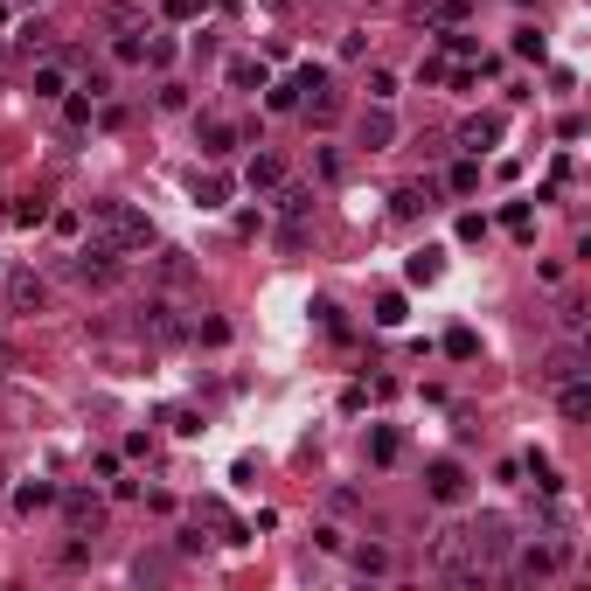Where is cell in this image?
Returning <instances> with one entry per match:
<instances>
[{
	"mask_svg": "<svg viewBox=\"0 0 591 591\" xmlns=\"http://www.w3.org/2000/svg\"><path fill=\"white\" fill-rule=\"evenodd\" d=\"M515 56H522V63H543V56H550L543 28H515Z\"/></svg>",
	"mask_w": 591,
	"mask_h": 591,
	"instance_id": "cell-25",
	"label": "cell"
},
{
	"mask_svg": "<svg viewBox=\"0 0 591 591\" xmlns=\"http://www.w3.org/2000/svg\"><path fill=\"white\" fill-rule=\"evenodd\" d=\"M439 272H445V251H411V265H404L411 286H439Z\"/></svg>",
	"mask_w": 591,
	"mask_h": 591,
	"instance_id": "cell-20",
	"label": "cell"
},
{
	"mask_svg": "<svg viewBox=\"0 0 591 591\" xmlns=\"http://www.w3.org/2000/svg\"><path fill=\"white\" fill-rule=\"evenodd\" d=\"M557 327H564V341H585L591 306H585V299H564V306H557Z\"/></svg>",
	"mask_w": 591,
	"mask_h": 591,
	"instance_id": "cell-21",
	"label": "cell"
},
{
	"mask_svg": "<svg viewBox=\"0 0 591 591\" xmlns=\"http://www.w3.org/2000/svg\"><path fill=\"white\" fill-rule=\"evenodd\" d=\"M265 105H272V112H299V77L293 84H265Z\"/></svg>",
	"mask_w": 591,
	"mask_h": 591,
	"instance_id": "cell-31",
	"label": "cell"
},
{
	"mask_svg": "<svg viewBox=\"0 0 591 591\" xmlns=\"http://www.w3.org/2000/svg\"><path fill=\"white\" fill-rule=\"evenodd\" d=\"M21 49H28V56H49V28L28 21V28H21Z\"/></svg>",
	"mask_w": 591,
	"mask_h": 591,
	"instance_id": "cell-37",
	"label": "cell"
},
{
	"mask_svg": "<svg viewBox=\"0 0 591 591\" xmlns=\"http://www.w3.org/2000/svg\"><path fill=\"white\" fill-rule=\"evenodd\" d=\"M77 91H84V98H112V77H105V70H91V77H84Z\"/></svg>",
	"mask_w": 591,
	"mask_h": 591,
	"instance_id": "cell-44",
	"label": "cell"
},
{
	"mask_svg": "<svg viewBox=\"0 0 591 591\" xmlns=\"http://www.w3.org/2000/svg\"><path fill=\"white\" fill-rule=\"evenodd\" d=\"M425 209H432V188H425V181H404V188L390 195V216H397V223H418Z\"/></svg>",
	"mask_w": 591,
	"mask_h": 591,
	"instance_id": "cell-16",
	"label": "cell"
},
{
	"mask_svg": "<svg viewBox=\"0 0 591 591\" xmlns=\"http://www.w3.org/2000/svg\"><path fill=\"white\" fill-rule=\"evenodd\" d=\"M56 494H63V487H49V480H28V487L14 494V508H21V515H35V508H49Z\"/></svg>",
	"mask_w": 591,
	"mask_h": 591,
	"instance_id": "cell-23",
	"label": "cell"
},
{
	"mask_svg": "<svg viewBox=\"0 0 591 591\" xmlns=\"http://www.w3.org/2000/svg\"><path fill=\"white\" fill-rule=\"evenodd\" d=\"M63 272H70V279H84V286H119V279H126V258H119L112 244H98V237H91V244H77V251H70V265H63Z\"/></svg>",
	"mask_w": 591,
	"mask_h": 591,
	"instance_id": "cell-3",
	"label": "cell"
},
{
	"mask_svg": "<svg viewBox=\"0 0 591 591\" xmlns=\"http://www.w3.org/2000/svg\"><path fill=\"white\" fill-rule=\"evenodd\" d=\"M91 105H98V98L77 91V98H63V119H70V126H91Z\"/></svg>",
	"mask_w": 591,
	"mask_h": 591,
	"instance_id": "cell-39",
	"label": "cell"
},
{
	"mask_svg": "<svg viewBox=\"0 0 591 591\" xmlns=\"http://www.w3.org/2000/svg\"><path fill=\"white\" fill-rule=\"evenodd\" d=\"M445 70H452L445 56H425V63H418V84H445Z\"/></svg>",
	"mask_w": 591,
	"mask_h": 591,
	"instance_id": "cell-42",
	"label": "cell"
},
{
	"mask_svg": "<svg viewBox=\"0 0 591 591\" xmlns=\"http://www.w3.org/2000/svg\"><path fill=\"white\" fill-rule=\"evenodd\" d=\"M202 14V0H167V21H195Z\"/></svg>",
	"mask_w": 591,
	"mask_h": 591,
	"instance_id": "cell-46",
	"label": "cell"
},
{
	"mask_svg": "<svg viewBox=\"0 0 591 591\" xmlns=\"http://www.w3.org/2000/svg\"><path fill=\"white\" fill-rule=\"evenodd\" d=\"M508 564H515V578H557L571 564V543H515Z\"/></svg>",
	"mask_w": 591,
	"mask_h": 591,
	"instance_id": "cell-4",
	"label": "cell"
},
{
	"mask_svg": "<svg viewBox=\"0 0 591 591\" xmlns=\"http://www.w3.org/2000/svg\"><path fill=\"white\" fill-rule=\"evenodd\" d=\"M7 223H21V230H28V223H49V209H42V202H28V195H21V202H7Z\"/></svg>",
	"mask_w": 591,
	"mask_h": 591,
	"instance_id": "cell-32",
	"label": "cell"
},
{
	"mask_svg": "<svg viewBox=\"0 0 591 591\" xmlns=\"http://www.w3.org/2000/svg\"><path fill=\"white\" fill-rule=\"evenodd\" d=\"M237 140H244V133H237L230 119H195V147L209 153V160H216V153H230Z\"/></svg>",
	"mask_w": 591,
	"mask_h": 591,
	"instance_id": "cell-14",
	"label": "cell"
},
{
	"mask_svg": "<svg viewBox=\"0 0 591 591\" xmlns=\"http://www.w3.org/2000/svg\"><path fill=\"white\" fill-rule=\"evenodd\" d=\"M195 202L202 209H223L230 202V174H195Z\"/></svg>",
	"mask_w": 591,
	"mask_h": 591,
	"instance_id": "cell-22",
	"label": "cell"
},
{
	"mask_svg": "<svg viewBox=\"0 0 591 591\" xmlns=\"http://www.w3.org/2000/svg\"><path fill=\"white\" fill-rule=\"evenodd\" d=\"M355 571H369V578L390 571V550H383V543H362V550H355Z\"/></svg>",
	"mask_w": 591,
	"mask_h": 591,
	"instance_id": "cell-33",
	"label": "cell"
},
{
	"mask_svg": "<svg viewBox=\"0 0 591 591\" xmlns=\"http://www.w3.org/2000/svg\"><path fill=\"white\" fill-rule=\"evenodd\" d=\"M28 7H35V0H28Z\"/></svg>",
	"mask_w": 591,
	"mask_h": 591,
	"instance_id": "cell-48",
	"label": "cell"
},
{
	"mask_svg": "<svg viewBox=\"0 0 591 591\" xmlns=\"http://www.w3.org/2000/svg\"><path fill=\"white\" fill-rule=\"evenodd\" d=\"M105 21H112V28H140V7H133V0H112Z\"/></svg>",
	"mask_w": 591,
	"mask_h": 591,
	"instance_id": "cell-36",
	"label": "cell"
},
{
	"mask_svg": "<svg viewBox=\"0 0 591 591\" xmlns=\"http://www.w3.org/2000/svg\"><path fill=\"white\" fill-rule=\"evenodd\" d=\"M167 425H174V432H181V439H195V432H202V418H195V411H188V404H174V411H167Z\"/></svg>",
	"mask_w": 591,
	"mask_h": 591,
	"instance_id": "cell-40",
	"label": "cell"
},
{
	"mask_svg": "<svg viewBox=\"0 0 591 591\" xmlns=\"http://www.w3.org/2000/svg\"><path fill=\"white\" fill-rule=\"evenodd\" d=\"M272 195H279V216H286V223H306V216H313V188H306V181H279Z\"/></svg>",
	"mask_w": 591,
	"mask_h": 591,
	"instance_id": "cell-17",
	"label": "cell"
},
{
	"mask_svg": "<svg viewBox=\"0 0 591 591\" xmlns=\"http://www.w3.org/2000/svg\"><path fill=\"white\" fill-rule=\"evenodd\" d=\"M112 63H147V42H140V28H119V42H112Z\"/></svg>",
	"mask_w": 591,
	"mask_h": 591,
	"instance_id": "cell-26",
	"label": "cell"
},
{
	"mask_svg": "<svg viewBox=\"0 0 591 591\" xmlns=\"http://www.w3.org/2000/svg\"><path fill=\"white\" fill-rule=\"evenodd\" d=\"M147 63H153V70L174 63V35H147Z\"/></svg>",
	"mask_w": 591,
	"mask_h": 591,
	"instance_id": "cell-35",
	"label": "cell"
},
{
	"mask_svg": "<svg viewBox=\"0 0 591 591\" xmlns=\"http://www.w3.org/2000/svg\"><path fill=\"white\" fill-rule=\"evenodd\" d=\"M35 98H70V63L35 56Z\"/></svg>",
	"mask_w": 591,
	"mask_h": 591,
	"instance_id": "cell-15",
	"label": "cell"
},
{
	"mask_svg": "<svg viewBox=\"0 0 591 591\" xmlns=\"http://www.w3.org/2000/svg\"><path fill=\"white\" fill-rule=\"evenodd\" d=\"M501 223H508L515 237H529V202H508V209H501Z\"/></svg>",
	"mask_w": 591,
	"mask_h": 591,
	"instance_id": "cell-41",
	"label": "cell"
},
{
	"mask_svg": "<svg viewBox=\"0 0 591 591\" xmlns=\"http://www.w3.org/2000/svg\"><path fill=\"white\" fill-rule=\"evenodd\" d=\"M244 181H251V188H258V195H272V188H279V181H286V167H279V160H272V153H251V167H244Z\"/></svg>",
	"mask_w": 591,
	"mask_h": 591,
	"instance_id": "cell-19",
	"label": "cell"
},
{
	"mask_svg": "<svg viewBox=\"0 0 591 591\" xmlns=\"http://www.w3.org/2000/svg\"><path fill=\"white\" fill-rule=\"evenodd\" d=\"M445 355H452V362H473V355H480V334H473V327H452V334H445Z\"/></svg>",
	"mask_w": 591,
	"mask_h": 591,
	"instance_id": "cell-28",
	"label": "cell"
},
{
	"mask_svg": "<svg viewBox=\"0 0 591 591\" xmlns=\"http://www.w3.org/2000/svg\"><path fill=\"white\" fill-rule=\"evenodd\" d=\"M223 77H230V91H265V84H272V70H265L258 56H230Z\"/></svg>",
	"mask_w": 591,
	"mask_h": 591,
	"instance_id": "cell-18",
	"label": "cell"
},
{
	"mask_svg": "<svg viewBox=\"0 0 591 591\" xmlns=\"http://www.w3.org/2000/svg\"><path fill=\"white\" fill-rule=\"evenodd\" d=\"M306 237H313L306 223H286V230H279V251H306Z\"/></svg>",
	"mask_w": 591,
	"mask_h": 591,
	"instance_id": "cell-43",
	"label": "cell"
},
{
	"mask_svg": "<svg viewBox=\"0 0 591 591\" xmlns=\"http://www.w3.org/2000/svg\"><path fill=\"white\" fill-rule=\"evenodd\" d=\"M299 112H306V126H334V119H341V91H334V84L320 77V84H313V91L299 98Z\"/></svg>",
	"mask_w": 591,
	"mask_h": 591,
	"instance_id": "cell-12",
	"label": "cell"
},
{
	"mask_svg": "<svg viewBox=\"0 0 591 591\" xmlns=\"http://www.w3.org/2000/svg\"><path fill=\"white\" fill-rule=\"evenodd\" d=\"M0 369H7V341H0Z\"/></svg>",
	"mask_w": 591,
	"mask_h": 591,
	"instance_id": "cell-47",
	"label": "cell"
},
{
	"mask_svg": "<svg viewBox=\"0 0 591 591\" xmlns=\"http://www.w3.org/2000/svg\"><path fill=\"white\" fill-rule=\"evenodd\" d=\"M0 306H7V313H42V306H49V279L28 272V265L7 272V279H0Z\"/></svg>",
	"mask_w": 591,
	"mask_h": 591,
	"instance_id": "cell-5",
	"label": "cell"
},
{
	"mask_svg": "<svg viewBox=\"0 0 591 591\" xmlns=\"http://www.w3.org/2000/svg\"><path fill=\"white\" fill-rule=\"evenodd\" d=\"M536 376H543V390H557V383H571V376H591V369H585V348H550Z\"/></svg>",
	"mask_w": 591,
	"mask_h": 591,
	"instance_id": "cell-10",
	"label": "cell"
},
{
	"mask_svg": "<svg viewBox=\"0 0 591 591\" xmlns=\"http://www.w3.org/2000/svg\"><path fill=\"white\" fill-rule=\"evenodd\" d=\"M557 418H564V425H585V418H591V376L557 383Z\"/></svg>",
	"mask_w": 591,
	"mask_h": 591,
	"instance_id": "cell-11",
	"label": "cell"
},
{
	"mask_svg": "<svg viewBox=\"0 0 591 591\" xmlns=\"http://www.w3.org/2000/svg\"><path fill=\"white\" fill-rule=\"evenodd\" d=\"M459 543H466V557H473L480 571H494V564H508L515 529H508V515H473V522L459 529Z\"/></svg>",
	"mask_w": 591,
	"mask_h": 591,
	"instance_id": "cell-2",
	"label": "cell"
},
{
	"mask_svg": "<svg viewBox=\"0 0 591 591\" xmlns=\"http://www.w3.org/2000/svg\"><path fill=\"white\" fill-rule=\"evenodd\" d=\"M91 237L112 244L119 258H140V251H153V216L133 202H91Z\"/></svg>",
	"mask_w": 591,
	"mask_h": 591,
	"instance_id": "cell-1",
	"label": "cell"
},
{
	"mask_svg": "<svg viewBox=\"0 0 591 591\" xmlns=\"http://www.w3.org/2000/svg\"><path fill=\"white\" fill-rule=\"evenodd\" d=\"M439 42H445V56H459V63H480V42H473V35H466V28H459V21H452V28H445Z\"/></svg>",
	"mask_w": 591,
	"mask_h": 591,
	"instance_id": "cell-24",
	"label": "cell"
},
{
	"mask_svg": "<svg viewBox=\"0 0 591 591\" xmlns=\"http://www.w3.org/2000/svg\"><path fill=\"white\" fill-rule=\"evenodd\" d=\"M153 272H160L167 286H188V251H160V258H153Z\"/></svg>",
	"mask_w": 591,
	"mask_h": 591,
	"instance_id": "cell-27",
	"label": "cell"
},
{
	"mask_svg": "<svg viewBox=\"0 0 591 591\" xmlns=\"http://www.w3.org/2000/svg\"><path fill=\"white\" fill-rule=\"evenodd\" d=\"M56 501H63L70 536H98V529H105V501H98L91 487H70V494H56Z\"/></svg>",
	"mask_w": 591,
	"mask_h": 591,
	"instance_id": "cell-7",
	"label": "cell"
},
{
	"mask_svg": "<svg viewBox=\"0 0 591 591\" xmlns=\"http://www.w3.org/2000/svg\"><path fill=\"white\" fill-rule=\"evenodd\" d=\"M425 494L452 508V501L466 494V466H459V459H432V466H425Z\"/></svg>",
	"mask_w": 591,
	"mask_h": 591,
	"instance_id": "cell-9",
	"label": "cell"
},
{
	"mask_svg": "<svg viewBox=\"0 0 591 591\" xmlns=\"http://www.w3.org/2000/svg\"><path fill=\"white\" fill-rule=\"evenodd\" d=\"M376 327H404V293H383V299H376Z\"/></svg>",
	"mask_w": 591,
	"mask_h": 591,
	"instance_id": "cell-34",
	"label": "cell"
},
{
	"mask_svg": "<svg viewBox=\"0 0 591 591\" xmlns=\"http://www.w3.org/2000/svg\"><path fill=\"white\" fill-rule=\"evenodd\" d=\"M369 98L390 105V98H397V77H390V70H369Z\"/></svg>",
	"mask_w": 591,
	"mask_h": 591,
	"instance_id": "cell-38",
	"label": "cell"
},
{
	"mask_svg": "<svg viewBox=\"0 0 591 591\" xmlns=\"http://www.w3.org/2000/svg\"><path fill=\"white\" fill-rule=\"evenodd\" d=\"M140 334H153V341H181L188 327L174 320V306H167V299H147V306H140Z\"/></svg>",
	"mask_w": 591,
	"mask_h": 591,
	"instance_id": "cell-13",
	"label": "cell"
},
{
	"mask_svg": "<svg viewBox=\"0 0 591 591\" xmlns=\"http://www.w3.org/2000/svg\"><path fill=\"white\" fill-rule=\"evenodd\" d=\"M369 459H376V466H397V432L376 425V432H369Z\"/></svg>",
	"mask_w": 591,
	"mask_h": 591,
	"instance_id": "cell-30",
	"label": "cell"
},
{
	"mask_svg": "<svg viewBox=\"0 0 591 591\" xmlns=\"http://www.w3.org/2000/svg\"><path fill=\"white\" fill-rule=\"evenodd\" d=\"M501 133H508V119H501V112H473V119L459 126V147L480 160V153H494V147H501Z\"/></svg>",
	"mask_w": 591,
	"mask_h": 591,
	"instance_id": "cell-8",
	"label": "cell"
},
{
	"mask_svg": "<svg viewBox=\"0 0 591 591\" xmlns=\"http://www.w3.org/2000/svg\"><path fill=\"white\" fill-rule=\"evenodd\" d=\"M445 188H452V195H473V188H480V160H459V167L445 174Z\"/></svg>",
	"mask_w": 591,
	"mask_h": 591,
	"instance_id": "cell-29",
	"label": "cell"
},
{
	"mask_svg": "<svg viewBox=\"0 0 591 591\" xmlns=\"http://www.w3.org/2000/svg\"><path fill=\"white\" fill-rule=\"evenodd\" d=\"M355 147H362V153H390V147H397V112L369 98L362 119H355Z\"/></svg>",
	"mask_w": 591,
	"mask_h": 591,
	"instance_id": "cell-6",
	"label": "cell"
},
{
	"mask_svg": "<svg viewBox=\"0 0 591 591\" xmlns=\"http://www.w3.org/2000/svg\"><path fill=\"white\" fill-rule=\"evenodd\" d=\"M320 174H327V181H341V174H348V160H341L334 147H320Z\"/></svg>",
	"mask_w": 591,
	"mask_h": 591,
	"instance_id": "cell-45",
	"label": "cell"
}]
</instances>
